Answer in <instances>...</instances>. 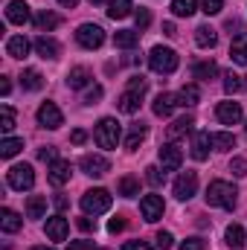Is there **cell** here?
Returning <instances> with one entry per match:
<instances>
[{
    "instance_id": "1",
    "label": "cell",
    "mask_w": 247,
    "mask_h": 250,
    "mask_svg": "<svg viewBox=\"0 0 247 250\" xmlns=\"http://www.w3.org/2000/svg\"><path fill=\"white\" fill-rule=\"evenodd\" d=\"M236 195H239V189L233 187V184H227V181H212L209 187H206V204L209 207H221V209H233L236 207Z\"/></svg>"
},
{
    "instance_id": "2",
    "label": "cell",
    "mask_w": 247,
    "mask_h": 250,
    "mask_svg": "<svg viewBox=\"0 0 247 250\" xmlns=\"http://www.w3.org/2000/svg\"><path fill=\"white\" fill-rule=\"evenodd\" d=\"M120 137H123V128H120V123L114 117L99 120L96 131H93V140H96L99 148H117L120 146Z\"/></svg>"
},
{
    "instance_id": "3",
    "label": "cell",
    "mask_w": 247,
    "mask_h": 250,
    "mask_svg": "<svg viewBox=\"0 0 247 250\" xmlns=\"http://www.w3.org/2000/svg\"><path fill=\"white\" fill-rule=\"evenodd\" d=\"M178 53L172 50V47H154L151 53H148V67L154 70V73H175L178 70Z\"/></svg>"
},
{
    "instance_id": "4",
    "label": "cell",
    "mask_w": 247,
    "mask_h": 250,
    "mask_svg": "<svg viewBox=\"0 0 247 250\" xmlns=\"http://www.w3.org/2000/svg\"><path fill=\"white\" fill-rule=\"evenodd\" d=\"M82 209L84 215H102L111 209V192L108 189H90L82 195Z\"/></svg>"
},
{
    "instance_id": "5",
    "label": "cell",
    "mask_w": 247,
    "mask_h": 250,
    "mask_svg": "<svg viewBox=\"0 0 247 250\" xmlns=\"http://www.w3.org/2000/svg\"><path fill=\"white\" fill-rule=\"evenodd\" d=\"M6 184L12 189H18V192H26V189L35 187V172H32V166L29 163H18V166H12L9 172H6Z\"/></svg>"
},
{
    "instance_id": "6",
    "label": "cell",
    "mask_w": 247,
    "mask_h": 250,
    "mask_svg": "<svg viewBox=\"0 0 247 250\" xmlns=\"http://www.w3.org/2000/svg\"><path fill=\"white\" fill-rule=\"evenodd\" d=\"M76 41L84 47V50H99L102 41H105V29L96 26V23H82L76 29Z\"/></svg>"
},
{
    "instance_id": "7",
    "label": "cell",
    "mask_w": 247,
    "mask_h": 250,
    "mask_svg": "<svg viewBox=\"0 0 247 250\" xmlns=\"http://www.w3.org/2000/svg\"><path fill=\"white\" fill-rule=\"evenodd\" d=\"M79 166H82V172L90 175V178H102V175L111 172V160H108L105 154H84V157L79 160Z\"/></svg>"
},
{
    "instance_id": "8",
    "label": "cell",
    "mask_w": 247,
    "mask_h": 250,
    "mask_svg": "<svg viewBox=\"0 0 247 250\" xmlns=\"http://www.w3.org/2000/svg\"><path fill=\"white\" fill-rule=\"evenodd\" d=\"M140 212H143V218H145L148 224H154V221H160V218H163L166 204H163V198H160V195H145V198L140 201Z\"/></svg>"
},
{
    "instance_id": "9",
    "label": "cell",
    "mask_w": 247,
    "mask_h": 250,
    "mask_svg": "<svg viewBox=\"0 0 247 250\" xmlns=\"http://www.w3.org/2000/svg\"><path fill=\"white\" fill-rule=\"evenodd\" d=\"M38 123L44 125V128H50V131L62 128V125H64V114H62V108H59L56 102H44V105L38 108Z\"/></svg>"
},
{
    "instance_id": "10",
    "label": "cell",
    "mask_w": 247,
    "mask_h": 250,
    "mask_svg": "<svg viewBox=\"0 0 247 250\" xmlns=\"http://www.w3.org/2000/svg\"><path fill=\"white\" fill-rule=\"evenodd\" d=\"M181 163H184V151L175 143L160 146V166H163V172H178Z\"/></svg>"
},
{
    "instance_id": "11",
    "label": "cell",
    "mask_w": 247,
    "mask_h": 250,
    "mask_svg": "<svg viewBox=\"0 0 247 250\" xmlns=\"http://www.w3.org/2000/svg\"><path fill=\"white\" fill-rule=\"evenodd\" d=\"M44 233H47V239H50V242H64V239H67V233H70V224H67V218H64V215H53V218H47Z\"/></svg>"
},
{
    "instance_id": "12",
    "label": "cell",
    "mask_w": 247,
    "mask_h": 250,
    "mask_svg": "<svg viewBox=\"0 0 247 250\" xmlns=\"http://www.w3.org/2000/svg\"><path fill=\"white\" fill-rule=\"evenodd\" d=\"M215 117H218L221 125H236L242 120V105H239V102H218Z\"/></svg>"
},
{
    "instance_id": "13",
    "label": "cell",
    "mask_w": 247,
    "mask_h": 250,
    "mask_svg": "<svg viewBox=\"0 0 247 250\" xmlns=\"http://www.w3.org/2000/svg\"><path fill=\"white\" fill-rule=\"evenodd\" d=\"M195 192H198V175H195V172H184V175L175 181V195H178L181 201H189Z\"/></svg>"
},
{
    "instance_id": "14",
    "label": "cell",
    "mask_w": 247,
    "mask_h": 250,
    "mask_svg": "<svg viewBox=\"0 0 247 250\" xmlns=\"http://www.w3.org/2000/svg\"><path fill=\"white\" fill-rule=\"evenodd\" d=\"M29 18H32V12H29V6H26L23 0H12V3L6 6V21H9V23L23 26V23H29Z\"/></svg>"
},
{
    "instance_id": "15",
    "label": "cell",
    "mask_w": 247,
    "mask_h": 250,
    "mask_svg": "<svg viewBox=\"0 0 247 250\" xmlns=\"http://www.w3.org/2000/svg\"><path fill=\"white\" fill-rule=\"evenodd\" d=\"M209 146H212V134H209V131H198L195 140H192V157H195L198 163L206 160V157H209Z\"/></svg>"
},
{
    "instance_id": "16",
    "label": "cell",
    "mask_w": 247,
    "mask_h": 250,
    "mask_svg": "<svg viewBox=\"0 0 247 250\" xmlns=\"http://www.w3.org/2000/svg\"><path fill=\"white\" fill-rule=\"evenodd\" d=\"M70 175H73V166H70L67 160L50 163V184H53V187H64V184L70 181Z\"/></svg>"
},
{
    "instance_id": "17",
    "label": "cell",
    "mask_w": 247,
    "mask_h": 250,
    "mask_svg": "<svg viewBox=\"0 0 247 250\" xmlns=\"http://www.w3.org/2000/svg\"><path fill=\"white\" fill-rule=\"evenodd\" d=\"M35 53H38L41 59H59V53H62V47H59V41H56V38H47V35H38V38H35Z\"/></svg>"
},
{
    "instance_id": "18",
    "label": "cell",
    "mask_w": 247,
    "mask_h": 250,
    "mask_svg": "<svg viewBox=\"0 0 247 250\" xmlns=\"http://www.w3.org/2000/svg\"><path fill=\"white\" fill-rule=\"evenodd\" d=\"M175 108H178V96H175V93H157V99H154V105H151V111H154L157 117H169Z\"/></svg>"
},
{
    "instance_id": "19",
    "label": "cell",
    "mask_w": 247,
    "mask_h": 250,
    "mask_svg": "<svg viewBox=\"0 0 247 250\" xmlns=\"http://www.w3.org/2000/svg\"><path fill=\"white\" fill-rule=\"evenodd\" d=\"M230 59L236 64H242V67H247V32H239V35L233 38V44H230Z\"/></svg>"
},
{
    "instance_id": "20",
    "label": "cell",
    "mask_w": 247,
    "mask_h": 250,
    "mask_svg": "<svg viewBox=\"0 0 247 250\" xmlns=\"http://www.w3.org/2000/svg\"><path fill=\"white\" fill-rule=\"evenodd\" d=\"M90 70L87 67H73L70 73H67V87H73V90H82V87H87L90 84Z\"/></svg>"
},
{
    "instance_id": "21",
    "label": "cell",
    "mask_w": 247,
    "mask_h": 250,
    "mask_svg": "<svg viewBox=\"0 0 247 250\" xmlns=\"http://www.w3.org/2000/svg\"><path fill=\"white\" fill-rule=\"evenodd\" d=\"M140 105H143V93H137V90H125L123 96H120V102H117V108L123 114H137Z\"/></svg>"
},
{
    "instance_id": "22",
    "label": "cell",
    "mask_w": 247,
    "mask_h": 250,
    "mask_svg": "<svg viewBox=\"0 0 247 250\" xmlns=\"http://www.w3.org/2000/svg\"><path fill=\"white\" fill-rule=\"evenodd\" d=\"M148 137V128H145V123H134L131 128H128V137H125V148L128 151H134V148H140V143Z\"/></svg>"
},
{
    "instance_id": "23",
    "label": "cell",
    "mask_w": 247,
    "mask_h": 250,
    "mask_svg": "<svg viewBox=\"0 0 247 250\" xmlns=\"http://www.w3.org/2000/svg\"><path fill=\"white\" fill-rule=\"evenodd\" d=\"M6 53H9L12 59H26V56H29V41H26L23 35H12V38L6 41Z\"/></svg>"
},
{
    "instance_id": "24",
    "label": "cell",
    "mask_w": 247,
    "mask_h": 250,
    "mask_svg": "<svg viewBox=\"0 0 247 250\" xmlns=\"http://www.w3.org/2000/svg\"><path fill=\"white\" fill-rule=\"evenodd\" d=\"M21 84H23V90H41V87H44V76H41L35 67H26V70L21 73Z\"/></svg>"
},
{
    "instance_id": "25",
    "label": "cell",
    "mask_w": 247,
    "mask_h": 250,
    "mask_svg": "<svg viewBox=\"0 0 247 250\" xmlns=\"http://www.w3.org/2000/svg\"><path fill=\"white\" fill-rule=\"evenodd\" d=\"M198 102H201V87H198V84H184L181 93H178V105L192 108V105H198Z\"/></svg>"
},
{
    "instance_id": "26",
    "label": "cell",
    "mask_w": 247,
    "mask_h": 250,
    "mask_svg": "<svg viewBox=\"0 0 247 250\" xmlns=\"http://www.w3.org/2000/svg\"><path fill=\"white\" fill-rule=\"evenodd\" d=\"M114 44H117L120 50H134V47L140 44V32H134V29H120V32L114 35Z\"/></svg>"
},
{
    "instance_id": "27",
    "label": "cell",
    "mask_w": 247,
    "mask_h": 250,
    "mask_svg": "<svg viewBox=\"0 0 247 250\" xmlns=\"http://www.w3.org/2000/svg\"><path fill=\"white\" fill-rule=\"evenodd\" d=\"M195 44H198V47H209V50H212V47L218 44L215 29H212V26H198V29H195Z\"/></svg>"
},
{
    "instance_id": "28",
    "label": "cell",
    "mask_w": 247,
    "mask_h": 250,
    "mask_svg": "<svg viewBox=\"0 0 247 250\" xmlns=\"http://www.w3.org/2000/svg\"><path fill=\"white\" fill-rule=\"evenodd\" d=\"M44 212H47V198H44V195H29V201H26V215H29V218H44Z\"/></svg>"
},
{
    "instance_id": "29",
    "label": "cell",
    "mask_w": 247,
    "mask_h": 250,
    "mask_svg": "<svg viewBox=\"0 0 247 250\" xmlns=\"http://www.w3.org/2000/svg\"><path fill=\"white\" fill-rule=\"evenodd\" d=\"M0 227H3V233H18L21 230V215L15 209H0Z\"/></svg>"
},
{
    "instance_id": "30",
    "label": "cell",
    "mask_w": 247,
    "mask_h": 250,
    "mask_svg": "<svg viewBox=\"0 0 247 250\" xmlns=\"http://www.w3.org/2000/svg\"><path fill=\"white\" fill-rule=\"evenodd\" d=\"M131 0H111L108 3V18H114V21H123V18H128L131 15Z\"/></svg>"
},
{
    "instance_id": "31",
    "label": "cell",
    "mask_w": 247,
    "mask_h": 250,
    "mask_svg": "<svg viewBox=\"0 0 247 250\" xmlns=\"http://www.w3.org/2000/svg\"><path fill=\"white\" fill-rule=\"evenodd\" d=\"M192 125H195V120L186 114V117H181V120H175V123L169 125V137H172V140H178V137H186V134L192 131Z\"/></svg>"
},
{
    "instance_id": "32",
    "label": "cell",
    "mask_w": 247,
    "mask_h": 250,
    "mask_svg": "<svg viewBox=\"0 0 247 250\" xmlns=\"http://www.w3.org/2000/svg\"><path fill=\"white\" fill-rule=\"evenodd\" d=\"M59 23H62V18H59L56 12H47V9H44L38 18H35V26H38L41 32H50V29H56Z\"/></svg>"
},
{
    "instance_id": "33",
    "label": "cell",
    "mask_w": 247,
    "mask_h": 250,
    "mask_svg": "<svg viewBox=\"0 0 247 250\" xmlns=\"http://www.w3.org/2000/svg\"><path fill=\"white\" fill-rule=\"evenodd\" d=\"M212 148H215V151H230V148H236V134H230V131L212 134Z\"/></svg>"
},
{
    "instance_id": "34",
    "label": "cell",
    "mask_w": 247,
    "mask_h": 250,
    "mask_svg": "<svg viewBox=\"0 0 247 250\" xmlns=\"http://www.w3.org/2000/svg\"><path fill=\"white\" fill-rule=\"evenodd\" d=\"M198 12V0H172V15L178 18H189Z\"/></svg>"
},
{
    "instance_id": "35",
    "label": "cell",
    "mask_w": 247,
    "mask_h": 250,
    "mask_svg": "<svg viewBox=\"0 0 247 250\" xmlns=\"http://www.w3.org/2000/svg\"><path fill=\"white\" fill-rule=\"evenodd\" d=\"M224 239H227V245L233 250H239L245 245V230H242V224H230L227 227V233H224Z\"/></svg>"
},
{
    "instance_id": "36",
    "label": "cell",
    "mask_w": 247,
    "mask_h": 250,
    "mask_svg": "<svg viewBox=\"0 0 247 250\" xmlns=\"http://www.w3.org/2000/svg\"><path fill=\"white\" fill-rule=\"evenodd\" d=\"M117 192H120L123 198H137V195H140V181L131 178V175H125L123 181H120V187H117Z\"/></svg>"
},
{
    "instance_id": "37",
    "label": "cell",
    "mask_w": 247,
    "mask_h": 250,
    "mask_svg": "<svg viewBox=\"0 0 247 250\" xmlns=\"http://www.w3.org/2000/svg\"><path fill=\"white\" fill-rule=\"evenodd\" d=\"M21 148H23V140H18V137H6V140L0 143V157L9 160V157H15Z\"/></svg>"
},
{
    "instance_id": "38",
    "label": "cell",
    "mask_w": 247,
    "mask_h": 250,
    "mask_svg": "<svg viewBox=\"0 0 247 250\" xmlns=\"http://www.w3.org/2000/svg\"><path fill=\"white\" fill-rule=\"evenodd\" d=\"M215 76H218V64L215 62H198L195 64V79L209 82V79H215Z\"/></svg>"
},
{
    "instance_id": "39",
    "label": "cell",
    "mask_w": 247,
    "mask_h": 250,
    "mask_svg": "<svg viewBox=\"0 0 247 250\" xmlns=\"http://www.w3.org/2000/svg\"><path fill=\"white\" fill-rule=\"evenodd\" d=\"M242 79H245V76H239V73H233V70L224 76V90H227V96H233V93H239V90L245 87Z\"/></svg>"
},
{
    "instance_id": "40",
    "label": "cell",
    "mask_w": 247,
    "mask_h": 250,
    "mask_svg": "<svg viewBox=\"0 0 247 250\" xmlns=\"http://www.w3.org/2000/svg\"><path fill=\"white\" fill-rule=\"evenodd\" d=\"M0 128H3V134H9V131L15 128V111H12L9 105L0 108Z\"/></svg>"
},
{
    "instance_id": "41",
    "label": "cell",
    "mask_w": 247,
    "mask_h": 250,
    "mask_svg": "<svg viewBox=\"0 0 247 250\" xmlns=\"http://www.w3.org/2000/svg\"><path fill=\"white\" fill-rule=\"evenodd\" d=\"M230 172H233L236 178H245L247 175V160L245 157H233V160H230Z\"/></svg>"
},
{
    "instance_id": "42",
    "label": "cell",
    "mask_w": 247,
    "mask_h": 250,
    "mask_svg": "<svg viewBox=\"0 0 247 250\" xmlns=\"http://www.w3.org/2000/svg\"><path fill=\"white\" fill-rule=\"evenodd\" d=\"M134 21H137V29H145V26H148V23H151V12H148V9H143V6H140V9H137V12H134Z\"/></svg>"
},
{
    "instance_id": "43",
    "label": "cell",
    "mask_w": 247,
    "mask_h": 250,
    "mask_svg": "<svg viewBox=\"0 0 247 250\" xmlns=\"http://www.w3.org/2000/svg\"><path fill=\"white\" fill-rule=\"evenodd\" d=\"M221 9H224V0H204L201 3V12L204 15H218Z\"/></svg>"
},
{
    "instance_id": "44",
    "label": "cell",
    "mask_w": 247,
    "mask_h": 250,
    "mask_svg": "<svg viewBox=\"0 0 247 250\" xmlns=\"http://www.w3.org/2000/svg\"><path fill=\"white\" fill-rule=\"evenodd\" d=\"M145 181H148L151 187H160V184H163V175H160V169H157V166H148V169H145Z\"/></svg>"
},
{
    "instance_id": "45",
    "label": "cell",
    "mask_w": 247,
    "mask_h": 250,
    "mask_svg": "<svg viewBox=\"0 0 247 250\" xmlns=\"http://www.w3.org/2000/svg\"><path fill=\"white\" fill-rule=\"evenodd\" d=\"M172 245H175L172 233H169V230H160V233H157V248H160V250H169Z\"/></svg>"
},
{
    "instance_id": "46",
    "label": "cell",
    "mask_w": 247,
    "mask_h": 250,
    "mask_svg": "<svg viewBox=\"0 0 247 250\" xmlns=\"http://www.w3.org/2000/svg\"><path fill=\"white\" fill-rule=\"evenodd\" d=\"M38 157H41L44 163H56V160H59V151H56V146H47V148L38 151Z\"/></svg>"
},
{
    "instance_id": "47",
    "label": "cell",
    "mask_w": 247,
    "mask_h": 250,
    "mask_svg": "<svg viewBox=\"0 0 247 250\" xmlns=\"http://www.w3.org/2000/svg\"><path fill=\"white\" fill-rule=\"evenodd\" d=\"M145 87H148V82H145L143 76H134V79L128 82V90H137V93H145Z\"/></svg>"
},
{
    "instance_id": "48",
    "label": "cell",
    "mask_w": 247,
    "mask_h": 250,
    "mask_svg": "<svg viewBox=\"0 0 247 250\" xmlns=\"http://www.w3.org/2000/svg\"><path fill=\"white\" fill-rule=\"evenodd\" d=\"M76 227H79L82 233H93V230H96V221H93L90 215H84V218H79V221H76Z\"/></svg>"
},
{
    "instance_id": "49",
    "label": "cell",
    "mask_w": 247,
    "mask_h": 250,
    "mask_svg": "<svg viewBox=\"0 0 247 250\" xmlns=\"http://www.w3.org/2000/svg\"><path fill=\"white\" fill-rule=\"evenodd\" d=\"M181 250H204V239L192 236V239H186V242H181Z\"/></svg>"
},
{
    "instance_id": "50",
    "label": "cell",
    "mask_w": 247,
    "mask_h": 250,
    "mask_svg": "<svg viewBox=\"0 0 247 250\" xmlns=\"http://www.w3.org/2000/svg\"><path fill=\"white\" fill-rule=\"evenodd\" d=\"M67 250H96V245H93L90 239H82V242H70Z\"/></svg>"
},
{
    "instance_id": "51",
    "label": "cell",
    "mask_w": 247,
    "mask_h": 250,
    "mask_svg": "<svg viewBox=\"0 0 247 250\" xmlns=\"http://www.w3.org/2000/svg\"><path fill=\"white\" fill-rule=\"evenodd\" d=\"M123 250H154L148 242H140V239H134V242H125Z\"/></svg>"
},
{
    "instance_id": "52",
    "label": "cell",
    "mask_w": 247,
    "mask_h": 250,
    "mask_svg": "<svg viewBox=\"0 0 247 250\" xmlns=\"http://www.w3.org/2000/svg\"><path fill=\"white\" fill-rule=\"evenodd\" d=\"M96 99H102V87H99V84H93V87L87 90V96H84V102H87V105H93Z\"/></svg>"
},
{
    "instance_id": "53",
    "label": "cell",
    "mask_w": 247,
    "mask_h": 250,
    "mask_svg": "<svg viewBox=\"0 0 247 250\" xmlns=\"http://www.w3.org/2000/svg\"><path fill=\"white\" fill-rule=\"evenodd\" d=\"M125 227V221L123 218H120V215H117V218H111V221H108V233H120V230H123Z\"/></svg>"
},
{
    "instance_id": "54",
    "label": "cell",
    "mask_w": 247,
    "mask_h": 250,
    "mask_svg": "<svg viewBox=\"0 0 247 250\" xmlns=\"http://www.w3.org/2000/svg\"><path fill=\"white\" fill-rule=\"evenodd\" d=\"M70 140H73V143H76V146H82V143H84V140H87V134H84V131H82V128H76V131H73V134H70Z\"/></svg>"
},
{
    "instance_id": "55",
    "label": "cell",
    "mask_w": 247,
    "mask_h": 250,
    "mask_svg": "<svg viewBox=\"0 0 247 250\" xmlns=\"http://www.w3.org/2000/svg\"><path fill=\"white\" fill-rule=\"evenodd\" d=\"M163 32H166L169 38H175V35H178V29H175V23H172V21H166V23H163Z\"/></svg>"
},
{
    "instance_id": "56",
    "label": "cell",
    "mask_w": 247,
    "mask_h": 250,
    "mask_svg": "<svg viewBox=\"0 0 247 250\" xmlns=\"http://www.w3.org/2000/svg\"><path fill=\"white\" fill-rule=\"evenodd\" d=\"M9 90H12V84H9V79H3V82H0V93L9 96Z\"/></svg>"
},
{
    "instance_id": "57",
    "label": "cell",
    "mask_w": 247,
    "mask_h": 250,
    "mask_svg": "<svg viewBox=\"0 0 247 250\" xmlns=\"http://www.w3.org/2000/svg\"><path fill=\"white\" fill-rule=\"evenodd\" d=\"M59 3H62L64 9H76L79 6V0H59Z\"/></svg>"
},
{
    "instance_id": "58",
    "label": "cell",
    "mask_w": 247,
    "mask_h": 250,
    "mask_svg": "<svg viewBox=\"0 0 247 250\" xmlns=\"http://www.w3.org/2000/svg\"><path fill=\"white\" fill-rule=\"evenodd\" d=\"M32 250H56V248H47V245H38V248H32Z\"/></svg>"
},
{
    "instance_id": "59",
    "label": "cell",
    "mask_w": 247,
    "mask_h": 250,
    "mask_svg": "<svg viewBox=\"0 0 247 250\" xmlns=\"http://www.w3.org/2000/svg\"><path fill=\"white\" fill-rule=\"evenodd\" d=\"M90 3H102V0H90Z\"/></svg>"
},
{
    "instance_id": "60",
    "label": "cell",
    "mask_w": 247,
    "mask_h": 250,
    "mask_svg": "<svg viewBox=\"0 0 247 250\" xmlns=\"http://www.w3.org/2000/svg\"><path fill=\"white\" fill-rule=\"evenodd\" d=\"M245 128H247V125H245Z\"/></svg>"
}]
</instances>
